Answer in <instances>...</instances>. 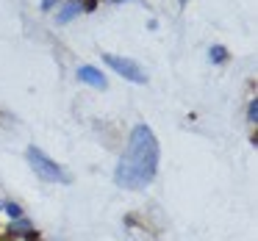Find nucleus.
Instances as JSON below:
<instances>
[{
    "label": "nucleus",
    "mask_w": 258,
    "mask_h": 241,
    "mask_svg": "<svg viewBox=\"0 0 258 241\" xmlns=\"http://www.w3.org/2000/svg\"><path fill=\"white\" fill-rule=\"evenodd\" d=\"M78 81L95 86V89H106V75H103L100 69H95V67H81L78 69Z\"/></svg>",
    "instance_id": "nucleus-4"
},
{
    "label": "nucleus",
    "mask_w": 258,
    "mask_h": 241,
    "mask_svg": "<svg viewBox=\"0 0 258 241\" xmlns=\"http://www.w3.org/2000/svg\"><path fill=\"white\" fill-rule=\"evenodd\" d=\"M158 172V141L147 125H136L128 141V152L119 158L114 180L131 191L147 189Z\"/></svg>",
    "instance_id": "nucleus-1"
},
{
    "label": "nucleus",
    "mask_w": 258,
    "mask_h": 241,
    "mask_svg": "<svg viewBox=\"0 0 258 241\" xmlns=\"http://www.w3.org/2000/svg\"><path fill=\"white\" fill-rule=\"evenodd\" d=\"M81 12H84V3H78V0H73V3H67V6H64L61 12L56 14V23H61V25H64V23H70L73 17H78Z\"/></svg>",
    "instance_id": "nucleus-5"
},
{
    "label": "nucleus",
    "mask_w": 258,
    "mask_h": 241,
    "mask_svg": "<svg viewBox=\"0 0 258 241\" xmlns=\"http://www.w3.org/2000/svg\"><path fill=\"white\" fill-rule=\"evenodd\" d=\"M255 119H258V100L250 103V122H255Z\"/></svg>",
    "instance_id": "nucleus-8"
},
{
    "label": "nucleus",
    "mask_w": 258,
    "mask_h": 241,
    "mask_svg": "<svg viewBox=\"0 0 258 241\" xmlns=\"http://www.w3.org/2000/svg\"><path fill=\"white\" fill-rule=\"evenodd\" d=\"M25 155H28V164L34 167V175H39L42 180H47V183H70V175L53 158H47L39 147H28Z\"/></svg>",
    "instance_id": "nucleus-2"
},
{
    "label": "nucleus",
    "mask_w": 258,
    "mask_h": 241,
    "mask_svg": "<svg viewBox=\"0 0 258 241\" xmlns=\"http://www.w3.org/2000/svg\"><path fill=\"white\" fill-rule=\"evenodd\" d=\"M53 3H56V0H45V3H42V9L47 12V9H53Z\"/></svg>",
    "instance_id": "nucleus-10"
},
{
    "label": "nucleus",
    "mask_w": 258,
    "mask_h": 241,
    "mask_svg": "<svg viewBox=\"0 0 258 241\" xmlns=\"http://www.w3.org/2000/svg\"><path fill=\"white\" fill-rule=\"evenodd\" d=\"M6 211L12 213V216H20V208L14 205V202H6Z\"/></svg>",
    "instance_id": "nucleus-9"
},
{
    "label": "nucleus",
    "mask_w": 258,
    "mask_h": 241,
    "mask_svg": "<svg viewBox=\"0 0 258 241\" xmlns=\"http://www.w3.org/2000/svg\"><path fill=\"white\" fill-rule=\"evenodd\" d=\"M103 61H106L108 67L114 69V72H119L122 78L134 81V84H145V81H147L145 69H142L139 64L134 61V58H125V56H114V53H106V56H103Z\"/></svg>",
    "instance_id": "nucleus-3"
},
{
    "label": "nucleus",
    "mask_w": 258,
    "mask_h": 241,
    "mask_svg": "<svg viewBox=\"0 0 258 241\" xmlns=\"http://www.w3.org/2000/svg\"><path fill=\"white\" fill-rule=\"evenodd\" d=\"M208 56H211L214 64H225V58H228V50H225V47H219V45H214L211 50H208Z\"/></svg>",
    "instance_id": "nucleus-6"
},
{
    "label": "nucleus",
    "mask_w": 258,
    "mask_h": 241,
    "mask_svg": "<svg viewBox=\"0 0 258 241\" xmlns=\"http://www.w3.org/2000/svg\"><path fill=\"white\" fill-rule=\"evenodd\" d=\"M180 3H186V0H180Z\"/></svg>",
    "instance_id": "nucleus-12"
},
{
    "label": "nucleus",
    "mask_w": 258,
    "mask_h": 241,
    "mask_svg": "<svg viewBox=\"0 0 258 241\" xmlns=\"http://www.w3.org/2000/svg\"><path fill=\"white\" fill-rule=\"evenodd\" d=\"M114 3H122V0H114Z\"/></svg>",
    "instance_id": "nucleus-11"
},
{
    "label": "nucleus",
    "mask_w": 258,
    "mask_h": 241,
    "mask_svg": "<svg viewBox=\"0 0 258 241\" xmlns=\"http://www.w3.org/2000/svg\"><path fill=\"white\" fill-rule=\"evenodd\" d=\"M12 230H14V233H25V230H31V224L23 222V216H17V222L12 224Z\"/></svg>",
    "instance_id": "nucleus-7"
}]
</instances>
